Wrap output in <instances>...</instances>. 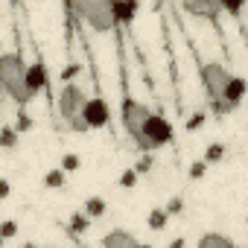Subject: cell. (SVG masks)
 I'll use <instances>...</instances> for the list:
<instances>
[{
	"label": "cell",
	"mask_w": 248,
	"mask_h": 248,
	"mask_svg": "<svg viewBox=\"0 0 248 248\" xmlns=\"http://www.w3.org/2000/svg\"><path fill=\"white\" fill-rule=\"evenodd\" d=\"M27 70L30 64H24V59L18 53H3L0 56V82H3V91L12 102L27 105L32 99L30 85H27Z\"/></svg>",
	"instance_id": "cell-5"
},
{
	"label": "cell",
	"mask_w": 248,
	"mask_h": 248,
	"mask_svg": "<svg viewBox=\"0 0 248 248\" xmlns=\"http://www.w3.org/2000/svg\"><path fill=\"white\" fill-rule=\"evenodd\" d=\"M219 3H222V12H228V15H242V9H245V3H248V0H219Z\"/></svg>",
	"instance_id": "cell-11"
},
{
	"label": "cell",
	"mask_w": 248,
	"mask_h": 248,
	"mask_svg": "<svg viewBox=\"0 0 248 248\" xmlns=\"http://www.w3.org/2000/svg\"><path fill=\"white\" fill-rule=\"evenodd\" d=\"M85 117H88V126L91 129H105L108 123H111V108H108V102L102 96H93V99H88Z\"/></svg>",
	"instance_id": "cell-7"
},
{
	"label": "cell",
	"mask_w": 248,
	"mask_h": 248,
	"mask_svg": "<svg viewBox=\"0 0 248 248\" xmlns=\"http://www.w3.org/2000/svg\"><path fill=\"white\" fill-rule=\"evenodd\" d=\"M120 120H123V129L132 138V143L143 152H155V149H164L170 140H172V123L152 111L149 105L126 96L123 99V108H120Z\"/></svg>",
	"instance_id": "cell-1"
},
{
	"label": "cell",
	"mask_w": 248,
	"mask_h": 248,
	"mask_svg": "<svg viewBox=\"0 0 248 248\" xmlns=\"http://www.w3.org/2000/svg\"><path fill=\"white\" fill-rule=\"evenodd\" d=\"M105 248H138L140 245V239L135 236V233H129V231H111V233H105L102 239H99Z\"/></svg>",
	"instance_id": "cell-8"
},
{
	"label": "cell",
	"mask_w": 248,
	"mask_h": 248,
	"mask_svg": "<svg viewBox=\"0 0 248 248\" xmlns=\"http://www.w3.org/2000/svg\"><path fill=\"white\" fill-rule=\"evenodd\" d=\"M181 3L199 21H219V15H222V3H219V0H181Z\"/></svg>",
	"instance_id": "cell-6"
},
{
	"label": "cell",
	"mask_w": 248,
	"mask_h": 248,
	"mask_svg": "<svg viewBox=\"0 0 248 248\" xmlns=\"http://www.w3.org/2000/svg\"><path fill=\"white\" fill-rule=\"evenodd\" d=\"M199 79H202V91H204V99L219 111V114H231L242 105L245 99V79L242 76H233L225 64L219 62H204L199 67Z\"/></svg>",
	"instance_id": "cell-2"
},
{
	"label": "cell",
	"mask_w": 248,
	"mask_h": 248,
	"mask_svg": "<svg viewBox=\"0 0 248 248\" xmlns=\"http://www.w3.org/2000/svg\"><path fill=\"white\" fill-rule=\"evenodd\" d=\"M199 248H233V239L222 233H204L199 239Z\"/></svg>",
	"instance_id": "cell-10"
},
{
	"label": "cell",
	"mask_w": 248,
	"mask_h": 248,
	"mask_svg": "<svg viewBox=\"0 0 248 248\" xmlns=\"http://www.w3.org/2000/svg\"><path fill=\"white\" fill-rule=\"evenodd\" d=\"M67 9L93 32H114L120 21L117 0H64Z\"/></svg>",
	"instance_id": "cell-3"
},
{
	"label": "cell",
	"mask_w": 248,
	"mask_h": 248,
	"mask_svg": "<svg viewBox=\"0 0 248 248\" xmlns=\"http://www.w3.org/2000/svg\"><path fill=\"white\" fill-rule=\"evenodd\" d=\"M88 99H91V96H88L79 85H64V88L59 91V96H56V111H59V117H62V123H64L67 132H73V135H88V132H91L88 117H85Z\"/></svg>",
	"instance_id": "cell-4"
},
{
	"label": "cell",
	"mask_w": 248,
	"mask_h": 248,
	"mask_svg": "<svg viewBox=\"0 0 248 248\" xmlns=\"http://www.w3.org/2000/svg\"><path fill=\"white\" fill-rule=\"evenodd\" d=\"M27 85H30V93H32V99L44 91V85H47V70H44V64H30V70H27Z\"/></svg>",
	"instance_id": "cell-9"
}]
</instances>
